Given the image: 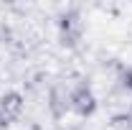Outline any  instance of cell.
<instances>
[{"label":"cell","instance_id":"cell-2","mask_svg":"<svg viewBox=\"0 0 132 130\" xmlns=\"http://www.w3.org/2000/svg\"><path fill=\"white\" fill-rule=\"evenodd\" d=\"M71 107L76 110L79 115H89L94 110V95L89 92V89H76L74 95H71Z\"/></svg>","mask_w":132,"mask_h":130},{"label":"cell","instance_id":"cell-1","mask_svg":"<svg viewBox=\"0 0 132 130\" xmlns=\"http://www.w3.org/2000/svg\"><path fill=\"white\" fill-rule=\"evenodd\" d=\"M23 110V102L18 95H5L3 102H0V122L5 125V122H10V120H15L18 115Z\"/></svg>","mask_w":132,"mask_h":130}]
</instances>
